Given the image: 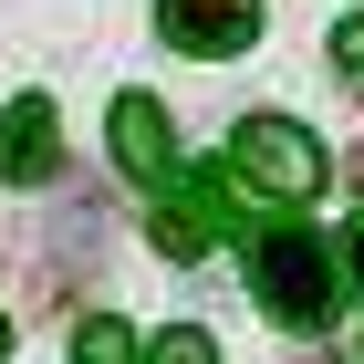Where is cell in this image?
Here are the masks:
<instances>
[{
	"instance_id": "1",
	"label": "cell",
	"mask_w": 364,
	"mask_h": 364,
	"mask_svg": "<svg viewBox=\"0 0 364 364\" xmlns=\"http://www.w3.org/2000/svg\"><path fill=\"white\" fill-rule=\"evenodd\" d=\"M250 291H260V312H271L281 333H323L333 323V291H343V271H333V250L312 240V229H260L250 240Z\"/></svg>"
},
{
	"instance_id": "2",
	"label": "cell",
	"mask_w": 364,
	"mask_h": 364,
	"mask_svg": "<svg viewBox=\"0 0 364 364\" xmlns=\"http://www.w3.org/2000/svg\"><path fill=\"white\" fill-rule=\"evenodd\" d=\"M229 177L291 208V198H312V188H323V146H312L291 114H250V125L229 136Z\"/></svg>"
},
{
	"instance_id": "3",
	"label": "cell",
	"mask_w": 364,
	"mask_h": 364,
	"mask_svg": "<svg viewBox=\"0 0 364 364\" xmlns=\"http://www.w3.org/2000/svg\"><path fill=\"white\" fill-rule=\"evenodd\" d=\"M229 198H240L229 177L177 167L167 188H156V219H146V229H156V250H167V260H208V240L229 229Z\"/></svg>"
},
{
	"instance_id": "4",
	"label": "cell",
	"mask_w": 364,
	"mask_h": 364,
	"mask_svg": "<svg viewBox=\"0 0 364 364\" xmlns=\"http://www.w3.org/2000/svg\"><path fill=\"white\" fill-rule=\"evenodd\" d=\"M156 31L198 63H229L260 42V0H156Z\"/></svg>"
},
{
	"instance_id": "5",
	"label": "cell",
	"mask_w": 364,
	"mask_h": 364,
	"mask_svg": "<svg viewBox=\"0 0 364 364\" xmlns=\"http://www.w3.org/2000/svg\"><path fill=\"white\" fill-rule=\"evenodd\" d=\"M114 167L136 177V188H167L177 177V125L156 94H114Z\"/></svg>"
},
{
	"instance_id": "6",
	"label": "cell",
	"mask_w": 364,
	"mask_h": 364,
	"mask_svg": "<svg viewBox=\"0 0 364 364\" xmlns=\"http://www.w3.org/2000/svg\"><path fill=\"white\" fill-rule=\"evenodd\" d=\"M53 167H63V125H53L42 94H21V105L0 114V177H11V188H42Z\"/></svg>"
},
{
	"instance_id": "7",
	"label": "cell",
	"mask_w": 364,
	"mask_h": 364,
	"mask_svg": "<svg viewBox=\"0 0 364 364\" xmlns=\"http://www.w3.org/2000/svg\"><path fill=\"white\" fill-rule=\"evenodd\" d=\"M73 364H136V333H125L114 312H84V323H73Z\"/></svg>"
},
{
	"instance_id": "8",
	"label": "cell",
	"mask_w": 364,
	"mask_h": 364,
	"mask_svg": "<svg viewBox=\"0 0 364 364\" xmlns=\"http://www.w3.org/2000/svg\"><path fill=\"white\" fill-rule=\"evenodd\" d=\"M146 364H219V343L198 333V323H177V333H156V343H146Z\"/></svg>"
},
{
	"instance_id": "9",
	"label": "cell",
	"mask_w": 364,
	"mask_h": 364,
	"mask_svg": "<svg viewBox=\"0 0 364 364\" xmlns=\"http://www.w3.org/2000/svg\"><path fill=\"white\" fill-rule=\"evenodd\" d=\"M333 63H343V73H354V84H364V21H343V42H333Z\"/></svg>"
},
{
	"instance_id": "10",
	"label": "cell",
	"mask_w": 364,
	"mask_h": 364,
	"mask_svg": "<svg viewBox=\"0 0 364 364\" xmlns=\"http://www.w3.org/2000/svg\"><path fill=\"white\" fill-rule=\"evenodd\" d=\"M343 260H354V281H364V219H354V229H343Z\"/></svg>"
},
{
	"instance_id": "11",
	"label": "cell",
	"mask_w": 364,
	"mask_h": 364,
	"mask_svg": "<svg viewBox=\"0 0 364 364\" xmlns=\"http://www.w3.org/2000/svg\"><path fill=\"white\" fill-rule=\"evenodd\" d=\"M0 354H11V312H0Z\"/></svg>"
}]
</instances>
